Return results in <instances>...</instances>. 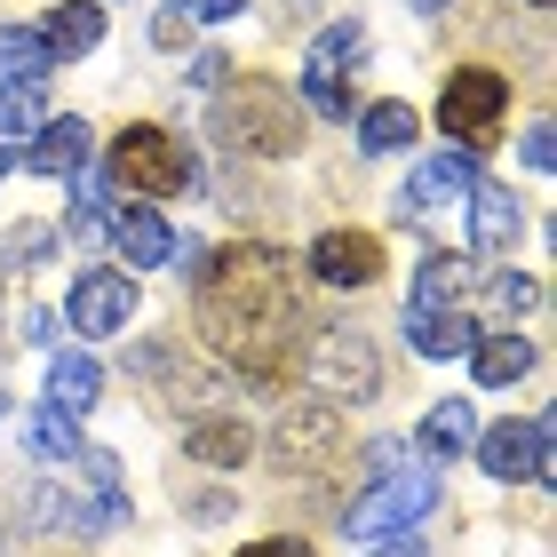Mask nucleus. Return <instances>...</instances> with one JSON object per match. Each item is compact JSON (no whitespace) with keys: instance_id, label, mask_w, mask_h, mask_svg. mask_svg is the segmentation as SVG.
<instances>
[{"instance_id":"nucleus-1","label":"nucleus","mask_w":557,"mask_h":557,"mask_svg":"<svg viewBox=\"0 0 557 557\" xmlns=\"http://www.w3.org/2000/svg\"><path fill=\"white\" fill-rule=\"evenodd\" d=\"M191 311L199 335L223 367H239L247 383H295L302 350H311V319H302V263L278 256L263 239L215 247L208 263L191 271Z\"/></svg>"},{"instance_id":"nucleus-2","label":"nucleus","mask_w":557,"mask_h":557,"mask_svg":"<svg viewBox=\"0 0 557 557\" xmlns=\"http://www.w3.org/2000/svg\"><path fill=\"white\" fill-rule=\"evenodd\" d=\"M64 478L57 486L33 494V525H48V534H112L120 518H128V494H120V462L104 446H81L72 462H57Z\"/></svg>"},{"instance_id":"nucleus-3","label":"nucleus","mask_w":557,"mask_h":557,"mask_svg":"<svg viewBox=\"0 0 557 557\" xmlns=\"http://www.w3.org/2000/svg\"><path fill=\"white\" fill-rule=\"evenodd\" d=\"M215 136L239 144V151H263V160H287V151L302 144V104L278 81L247 72V81L215 88Z\"/></svg>"},{"instance_id":"nucleus-4","label":"nucleus","mask_w":557,"mask_h":557,"mask_svg":"<svg viewBox=\"0 0 557 557\" xmlns=\"http://www.w3.org/2000/svg\"><path fill=\"white\" fill-rule=\"evenodd\" d=\"M438 510V470L430 462H407V470H391V478H374V486L343 510V534L350 542H398V534H414V525Z\"/></svg>"},{"instance_id":"nucleus-5","label":"nucleus","mask_w":557,"mask_h":557,"mask_svg":"<svg viewBox=\"0 0 557 557\" xmlns=\"http://www.w3.org/2000/svg\"><path fill=\"white\" fill-rule=\"evenodd\" d=\"M302 374H311V391H326V407H359V398L383 391V350H374V335H359V326H319L311 350H302Z\"/></svg>"},{"instance_id":"nucleus-6","label":"nucleus","mask_w":557,"mask_h":557,"mask_svg":"<svg viewBox=\"0 0 557 557\" xmlns=\"http://www.w3.org/2000/svg\"><path fill=\"white\" fill-rule=\"evenodd\" d=\"M104 184H120V191H136L144 208L151 199H175V191H191V151H184V136H168V128H120L112 136V175Z\"/></svg>"},{"instance_id":"nucleus-7","label":"nucleus","mask_w":557,"mask_h":557,"mask_svg":"<svg viewBox=\"0 0 557 557\" xmlns=\"http://www.w3.org/2000/svg\"><path fill=\"white\" fill-rule=\"evenodd\" d=\"M502 112H510V81L494 64H462L438 88V128L454 136V151H486L502 136Z\"/></svg>"},{"instance_id":"nucleus-8","label":"nucleus","mask_w":557,"mask_h":557,"mask_svg":"<svg viewBox=\"0 0 557 557\" xmlns=\"http://www.w3.org/2000/svg\"><path fill=\"white\" fill-rule=\"evenodd\" d=\"M359 57H367V24L359 16L326 24V33L311 40V57H302V104H311L319 120H350V112H359V96H350Z\"/></svg>"},{"instance_id":"nucleus-9","label":"nucleus","mask_w":557,"mask_h":557,"mask_svg":"<svg viewBox=\"0 0 557 557\" xmlns=\"http://www.w3.org/2000/svg\"><path fill=\"white\" fill-rule=\"evenodd\" d=\"M128 319H136V278L128 271H81V278H72V295H64V326H72V335L112 343Z\"/></svg>"},{"instance_id":"nucleus-10","label":"nucleus","mask_w":557,"mask_h":557,"mask_svg":"<svg viewBox=\"0 0 557 557\" xmlns=\"http://www.w3.org/2000/svg\"><path fill=\"white\" fill-rule=\"evenodd\" d=\"M478 470L486 478H525V486H542L549 478V414L534 422H494V430H478Z\"/></svg>"},{"instance_id":"nucleus-11","label":"nucleus","mask_w":557,"mask_h":557,"mask_svg":"<svg viewBox=\"0 0 557 557\" xmlns=\"http://www.w3.org/2000/svg\"><path fill=\"white\" fill-rule=\"evenodd\" d=\"M319 278V287H374V278H383V239L374 232H319L311 239V263H302Z\"/></svg>"},{"instance_id":"nucleus-12","label":"nucleus","mask_w":557,"mask_h":557,"mask_svg":"<svg viewBox=\"0 0 557 557\" xmlns=\"http://www.w3.org/2000/svg\"><path fill=\"white\" fill-rule=\"evenodd\" d=\"M96 398H104V367L88 359V350H48V374H40V407H57L81 422Z\"/></svg>"},{"instance_id":"nucleus-13","label":"nucleus","mask_w":557,"mask_h":557,"mask_svg":"<svg viewBox=\"0 0 557 557\" xmlns=\"http://www.w3.org/2000/svg\"><path fill=\"white\" fill-rule=\"evenodd\" d=\"M104 239L120 247V263H136V271H160V263H175V232H168V215L160 208H120L112 223H104Z\"/></svg>"},{"instance_id":"nucleus-14","label":"nucleus","mask_w":557,"mask_h":557,"mask_svg":"<svg viewBox=\"0 0 557 557\" xmlns=\"http://www.w3.org/2000/svg\"><path fill=\"white\" fill-rule=\"evenodd\" d=\"M33 33H40V48H48V72H57V64L88 57V48L104 40V9H96V0H57Z\"/></svg>"},{"instance_id":"nucleus-15","label":"nucleus","mask_w":557,"mask_h":557,"mask_svg":"<svg viewBox=\"0 0 557 557\" xmlns=\"http://www.w3.org/2000/svg\"><path fill=\"white\" fill-rule=\"evenodd\" d=\"M534 367H542L534 335H510V326H494V335H478V343H470V374H478V391H510V383H525Z\"/></svg>"},{"instance_id":"nucleus-16","label":"nucleus","mask_w":557,"mask_h":557,"mask_svg":"<svg viewBox=\"0 0 557 557\" xmlns=\"http://www.w3.org/2000/svg\"><path fill=\"white\" fill-rule=\"evenodd\" d=\"M88 151H96V128L64 112V120H48V128L24 144V168H33V175H81V168H88Z\"/></svg>"},{"instance_id":"nucleus-17","label":"nucleus","mask_w":557,"mask_h":557,"mask_svg":"<svg viewBox=\"0 0 557 557\" xmlns=\"http://www.w3.org/2000/svg\"><path fill=\"white\" fill-rule=\"evenodd\" d=\"M478 191V151H438V160H422L414 168V184H407V215H430L438 199H470Z\"/></svg>"},{"instance_id":"nucleus-18","label":"nucleus","mask_w":557,"mask_h":557,"mask_svg":"<svg viewBox=\"0 0 557 557\" xmlns=\"http://www.w3.org/2000/svg\"><path fill=\"white\" fill-rule=\"evenodd\" d=\"M278 446H287L295 462H326V454L343 446V407H326V398L319 407H287L278 414Z\"/></svg>"},{"instance_id":"nucleus-19","label":"nucleus","mask_w":557,"mask_h":557,"mask_svg":"<svg viewBox=\"0 0 557 557\" xmlns=\"http://www.w3.org/2000/svg\"><path fill=\"white\" fill-rule=\"evenodd\" d=\"M48 128V72H9L0 81V144H24Z\"/></svg>"},{"instance_id":"nucleus-20","label":"nucleus","mask_w":557,"mask_h":557,"mask_svg":"<svg viewBox=\"0 0 557 557\" xmlns=\"http://www.w3.org/2000/svg\"><path fill=\"white\" fill-rule=\"evenodd\" d=\"M184 454H191V462H208V470H239L247 454H256V430H247L239 414H208V422L184 430Z\"/></svg>"},{"instance_id":"nucleus-21","label":"nucleus","mask_w":557,"mask_h":557,"mask_svg":"<svg viewBox=\"0 0 557 557\" xmlns=\"http://www.w3.org/2000/svg\"><path fill=\"white\" fill-rule=\"evenodd\" d=\"M510 239H518V199L502 184H478L470 191V247H478V256H502Z\"/></svg>"},{"instance_id":"nucleus-22","label":"nucleus","mask_w":557,"mask_h":557,"mask_svg":"<svg viewBox=\"0 0 557 557\" xmlns=\"http://www.w3.org/2000/svg\"><path fill=\"white\" fill-rule=\"evenodd\" d=\"M470 438H478L470 398H438V407L422 414V462H430V470H438V462H454V454H470Z\"/></svg>"},{"instance_id":"nucleus-23","label":"nucleus","mask_w":557,"mask_h":557,"mask_svg":"<svg viewBox=\"0 0 557 557\" xmlns=\"http://www.w3.org/2000/svg\"><path fill=\"white\" fill-rule=\"evenodd\" d=\"M407 343L422 350V359H470L478 326L462 311H407Z\"/></svg>"},{"instance_id":"nucleus-24","label":"nucleus","mask_w":557,"mask_h":557,"mask_svg":"<svg viewBox=\"0 0 557 557\" xmlns=\"http://www.w3.org/2000/svg\"><path fill=\"white\" fill-rule=\"evenodd\" d=\"M350 120H359V144L367 151H407L422 136V112L398 104V96H383V104H367V112H350Z\"/></svg>"},{"instance_id":"nucleus-25","label":"nucleus","mask_w":557,"mask_h":557,"mask_svg":"<svg viewBox=\"0 0 557 557\" xmlns=\"http://www.w3.org/2000/svg\"><path fill=\"white\" fill-rule=\"evenodd\" d=\"M24 454H33V462H72V454H81V422L72 414H57V407H33L24 414Z\"/></svg>"},{"instance_id":"nucleus-26","label":"nucleus","mask_w":557,"mask_h":557,"mask_svg":"<svg viewBox=\"0 0 557 557\" xmlns=\"http://www.w3.org/2000/svg\"><path fill=\"white\" fill-rule=\"evenodd\" d=\"M462 287H470V263H462V256H430V263L414 271V302H407V311H454Z\"/></svg>"},{"instance_id":"nucleus-27","label":"nucleus","mask_w":557,"mask_h":557,"mask_svg":"<svg viewBox=\"0 0 557 557\" xmlns=\"http://www.w3.org/2000/svg\"><path fill=\"white\" fill-rule=\"evenodd\" d=\"M486 302H494V311H510V319H525V311H542V278L494 271V278H486Z\"/></svg>"},{"instance_id":"nucleus-28","label":"nucleus","mask_w":557,"mask_h":557,"mask_svg":"<svg viewBox=\"0 0 557 557\" xmlns=\"http://www.w3.org/2000/svg\"><path fill=\"white\" fill-rule=\"evenodd\" d=\"M0 64H16V72H48L40 33H16V24H0Z\"/></svg>"},{"instance_id":"nucleus-29","label":"nucleus","mask_w":557,"mask_h":557,"mask_svg":"<svg viewBox=\"0 0 557 557\" xmlns=\"http://www.w3.org/2000/svg\"><path fill=\"white\" fill-rule=\"evenodd\" d=\"M48 247H57V232H48V223H24V232H9V263H33Z\"/></svg>"},{"instance_id":"nucleus-30","label":"nucleus","mask_w":557,"mask_h":557,"mask_svg":"<svg viewBox=\"0 0 557 557\" xmlns=\"http://www.w3.org/2000/svg\"><path fill=\"white\" fill-rule=\"evenodd\" d=\"M223 72H232V57H223V48H199L184 81H191V88H223Z\"/></svg>"},{"instance_id":"nucleus-31","label":"nucleus","mask_w":557,"mask_h":557,"mask_svg":"<svg viewBox=\"0 0 557 557\" xmlns=\"http://www.w3.org/2000/svg\"><path fill=\"white\" fill-rule=\"evenodd\" d=\"M175 9H184L191 24H232V16L247 9V0H175Z\"/></svg>"},{"instance_id":"nucleus-32","label":"nucleus","mask_w":557,"mask_h":557,"mask_svg":"<svg viewBox=\"0 0 557 557\" xmlns=\"http://www.w3.org/2000/svg\"><path fill=\"white\" fill-rule=\"evenodd\" d=\"M359 454H367V470H374V478L407 470V446H398V438H374V446H359Z\"/></svg>"},{"instance_id":"nucleus-33","label":"nucleus","mask_w":557,"mask_h":557,"mask_svg":"<svg viewBox=\"0 0 557 557\" xmlns=\"http://www.w3.org/2000/svg\"><path fill=\"white\" fill-rule=\"evenodd\" d=\"M239 557H319L311 542H295V534H271V542H247Z\"/></svg>"},{"instance_id":"nucleus-34","label":"nucleus","mask_w":557,"mask_h":557,"mask_svg":"<svg viewBox=\"0 0 557 557\" xmlns=\"http://www.w3.org/2000/svg\"><path fill=\"white\" fill-rule=\"evenodd\" d=\"M151 40H160V48L184 40V9H160V16H151Z\"/></svg>"},{"instance_id":"nucleus-35","label":"nucleus","mask_w":557,"mask_h":557,"mask_svg":"<svg viewBox=\"0 0 557 557\" xmlns=\"http://www.w3.org/2000/svg\"><path fill=\"white\" fill-rule=\"evenodd\" d=\"M557 160V144H549V128H525V168H549Z\"/></svg>"},{"instance_id":"nucleus-36","label":"nucleus","mask_w":557,"mask_h":557,"mask_svg":"<svg viewBox=\"0 0 557 557\" xmlns=\"http://www.w3.org/2000/svg\"><path fill=\"white\" fill-rule=\"evenodd\" d=\"M367 557H422V542H414V534H398V542H367Z\"/></svg>"},{"instance_id":"nucleus-37","label":"nucleus","mask_w":557,"mask_h":557,"mask_svg":"<svg viewBox=\"0 0 557 557\" xmlns=\"http://www.w3.org/2000/svg\"><path fill=\"white\" fill-rule=\"evenodd\" d=\"M414 9H446V0H414Z\"/></svg>"},{"instance_id":"nucleus-38","label":"nucleus","mask_w":557,"mask_h":557,"mask_svg":"<svg viewBox=\"0 0 557 557\" xmlns=\"http://www.w3.org/2000/svg\"><path fill=\"white\" fill-rule=\"evenodd\" d=\"M0 414H9V391H0Z\"/></svg>"},{"instance_id":"nucleus-39","label":"nucleus","mask_w":557,"mask_h":557,"mask_svg":"<svg viewBox=\"0 0 557 557\" xmlns=\"http://www.w3.org/2000/svg\"><path fill=\"white\" fill-rule=\"evenodd\" d=\"M0 175H9V151H0Z\"/></svg>"},{"instance_id":"nucleus-40","label":"nucleus","mask_w":557,"mask_h":557,"mask_svg":"<svg viewBox=\"0 0 557 557\" xmlns=\"http://www.w3.org/2000/svg\"><path fill=\"white\" fill-rule=\"evenodd\" d=\"M534 9H549V0H534Z\"/></svg>"}]
</instances>
